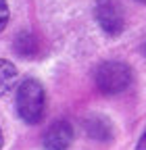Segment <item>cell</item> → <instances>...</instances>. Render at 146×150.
Returning <instances> with one entry per match:
<instances>
[{"label":"cell","mask_w":146,"mask_h":150,"mask_svg":"<svg viewBox=\"0 0 146 150\" xmlns=\"http://www.w3.org/2000/svg\"><path fill=\"white\" fill-rule=\"evenodd\" d=\"M44 104H46V96H44L42 83L33 77H27L25 81H21L19 90H17V112H19V117L29 125L40 123L44 117Z\"/></svg>","instance_id":"1"},{"label":"cell","mask_w":146,"mask_h":150,"mask_svg":"<svg viewBox=\"0 0 146 150\" xmlns=\"http://www.w3.org/2000/svg\"><path fill=\"white\" fill-rule=\"evenodd\" d=\"M132 83V69L125 63L106 61L96 71V86L102 94H121Z\"/></svg>","instance_id":"2"},{"label":"cell","mask_w":146,"mask_h":150,"mask_svg":"<svg viewBox=\"0 0 146 150\" xmlns=\"http://www.w3.org/2000/svg\"><path fill=\"white\" fill-rule=\"evenodd\" d=\"M96 19H98L102 31L108 35H119L125 27L123 11L115 0H100L96 4Z\"/></svg>","instance_id":"3"},{"label":"cell","mask_w":146,"mask_h":150,"mask_svg":"<svg viewBox=\"0 0 146 150\" xmlns=\"http://www.w3.org/2000/svg\"><path fill=\"white\" fill-rule=\"evenodd\" d=\"M73 140V127L67 121L52 123L44 134V148L46 150H67Z\"/></svg>","instance_id":"4"},{"label":"cell","mask_w":146,"mask_h":150,"mask_svg":"<svg viewBox=\"0 0 146 150\" xmlns=\"http://www.w3.org/2000/svg\"><path fill=\"white\" fill-rule=\"evenodd\" d=\"M84 129L92 140H98V142L111 140V123L106 119H102V117H98V115L88 117L86 123H84Z\"/></svg>","instance_id":"5"},{"label":"cell","mask_w":146,"mask_h":150,"mask_svg":"<svg viewBox=\"0 0 146 150\" xmlns=\"http://www.w3.org/2000/svg\"><path fill=\"white\" fill-rule=\"evenodd\" d=\"M15 81H17V67L11 61L0 59V94L11 90Z\"/></svg>","instance_id":"6"},{"label":"cell","mask_w":146,"mask_h":150,"mask_svg":"<svg viewBox=\"0 0 146 150\" xmlns=\"http://www.w3.org/2000/svg\"><path fill=\"white\" fill-rule=\"evenodd\" d=\"M15 50H17V54H19V56L31 59V56L38 54V44H35L33 35H29V33H21L19 38H17V42H15Z\"/></svg>","instance_id":"7"},{"label":"cell","mask_w":146,"mask_h":150,"mask_svg":"<svg viewBox=\"0 0 146 150\" xmlns=\"http://www.w3.org/2000/svg\"><path fill=\"white\" fill-rule=\"evenodd\" d=\"M9 23V6H6V0H0V31H2Z\"/></svg>","instance_id":"8"},{"label":"cell","mask_w":146,"mask_h":150,"mask_svg":"<svg viewBox=\"0 0 146 150\" xmlns=\"http://www.w3.org/2000/svg\"><path fill=\"white\" fill-rule=\"evenodd\" d=\"M136 150H146V131L142 134V138H140V142H138V146H136Z\"/></svg>","instance_id":"9"},{"label":"cell","mask_w":146,"mask_h":150,"mask_svg":"<svg viewBox=\"0 0 146 150\" xmlns=\"http://www.w3.org/2000/svg\"><path fill=\"white\" fill-rule=\"evenodd\" d=\"M0 150H2V131H0Z\"/></svg>","instance_id":"10"},{"label":"cell","mask_w":146,"mask_h":150,"mask_svg":"<svg viewBox=\"0 0 146 150\" xmlns=\"http://www.w3.org/2000/svg\"><path fill=\"white\" fill-rule=\"evenodd\" d=\"M142 52H144V56H146V42H144V46H142Z\"/></svg>","instance_id":"11"},{"label":"cell","mask_w":146,"mask_h":150,"mask_svg":"<svg viewBox=\"0 0 146 150\" xmlns=\"http://www.w3.org/2000/svg\"><path fill=\"white\" fill-rule=\"evenodd\" d=\"M138 2H144V4H146V0H138Z\"/></svg>","instance_id":"12"}]
</instances>
